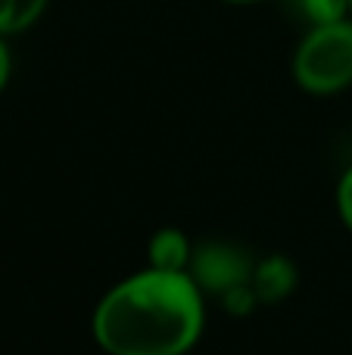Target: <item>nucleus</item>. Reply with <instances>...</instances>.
Listing matches in <instances>:
<instances>
[{
    "label": "nucleus",
    "instance_id": "obj_1",
    "mask_svg": "<svg viewBox=\"0 0 352 355\" xmlns=\"http://www.w3.org/2000/svg\"><path fill=\"white\" fill-rule=\"evenodd\" d=\"M203 321V290L187 271L147 268L97 302L91 331L106 355H184Z\"/></svg>",
    "mask_w": 352,
    "mask_h": 355
},
{
    "label": "nucleus",
    "instance_id": "obj_2",
    "mask_svg": "<svg viewBox=\"0 0 352 355\" xmlns=\"http://www.w3.org/2000/svg\"><path fill=\"white\" fill-rule=\"evenodd\" d=\"M290 75L312 97H334L352 85V19L309 25L290 60Z\"/></svg>",
    "mask_w": 352,
    "mask_h": 355
},
{
    "label": "nucleus",
    "instance_id": "obj_3",
    "mask_svg": "<svg viewBox=\"0 0 352 355\" xmlns=\"http://www.w3.org/2000/svg\"><path fill=\"white\" fill-rule=\"evenodd\" d=\"M256 265L234 243H203L191 256L187 275L197 281L200 290H212L218 296H231L234 290L253 287Z\"/></svg>",
    "mask_w": 352,
    "mask_h": 355
},
{
    "label": "nucleus",
    "instance_id": "obj_4",
    "mask_svg": "<svg viewBox=\"0 0 352 355\" xmlns=\"http://www.w3.org/2000/svg\"><path fill=\"white\" fill-rule=\"evenodd\" d=\"M191 256H193V250H191V243H187V237L181 231L166 227V231L153 234V240H150V268L187 271Z\"/></svg>",
    "mask_w": 352,
    "mask_h": 355
},
{
    "label": "nucleus",
    "instance_id": "obj_5",
    "mask_svg": "<svg viewBox=\"0 0 352 355\" xmlns=\"http://www.w3.org/2000/svg\"><path fill=\"white\" fill-rule=\"evenodd\" d=\"M293 281H297V271L287 259H268L253 271V293L259 302H278L284 293H290Z\"/></svg>",
    "mask_w": 352,
    "mask_h": 355
},
{
    "label": "nucleus",
    "instance_id": "obj_6",
    "mask_svg": "<svg viewBox=\"0 0 352 355\" xmlns=\"http://www.w3.org/2000/svg\"><path fill=\"white\" fill-rule=\"evenodd\" d=\"M50 0H0V37L22 35L47 12Z\"/></svg>",
    "mask_w": 352,
    "mask_h": 355
},
{
    "label": "nucleus",
    "instance_id": "obj_7",
    "mask_svg": "<svg viewBox=\"0 0 352 355\" xmlns=\"http://www.w3.org/2000/svg\"><path fill=\"white\" fill-rule=\"evenodd\" d=\"M309 25H334L349 19V0H297Z\"/></svg>",
    "mask_w": 352,
    "mask_h": 355
},
{
    "label": "nucleus",
    "instance_id": "obj_8",
    "mask_svg": "<svg viewBox=\"0 0 352 355\" xmlns=\"http://www.w3.org/2000/svg\"><path fill=\"white\" fill-rule=\"evenodd\" d=\"M337 212H340L343 225H346L352 234V166L343 172L340 184H337Z\"/></svg>",
    "mask_w": 352,
    "mask_h": 355
},
{
    "label": "nucleus",
    "instance_id": "obj_9",
    "mask_svg": "<svg viewBox=\"0 0 352 355\" xmlns=\"http://www.w3.org/2000/svg\"><path fill=\"white\" fill-rule=\"evenodd\" d=\"M10 75H12V53H10L6 37H0V94L6 91V85H10Z\"/></svg>",
    "mask_w": 352,
    "mask_h": 355
},
{
    "label": "nucleus",
    "instance_id": "obj_10",
    "mask_svg": "<svg viewBox=\"0 0 352 355\" xmlns=\"http://www.w3.org/2000/svg\"><path fill=\"white\" fill-rule=\"evenodd\" d=\"M228 6H256V3H265V0H222Z\"/></svg>",
    "mask_w": 352,
    "mask_h": 355
},
{
    "label": "nucleus",
    "instance_id": "obj_11",
    "mask_svg": "<svg viewBox=\"0 0 352 355\" xmlns=\"http://www.w3.org/2000/svg\"><path fill=\"white\" fill-rule=\"evenodd\" d=\"M349 19H352V0H349Z\"/></svg>",
    "mask_w": 352,
    "mask_h": 355
}]
</instances>
